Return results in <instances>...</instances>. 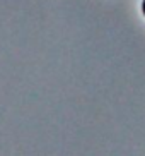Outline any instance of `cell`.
Listing matches in <instances>:
<instances>
[{
	"label": "cell",
	"instance_id": "6da1fadb",
	"mask_svg": "<svg viewBox=\"0 0 145 156\" xmlns=\"http://www.w3.org/2000/svg\"><path fill=\"white\" fill-rule=\"evenodd\" d=\"M142 12H143V16H145V0L142 2Z\"/></svg>",
	"mask_w": 145,
	"mask_h": 156
}]
</instances>
